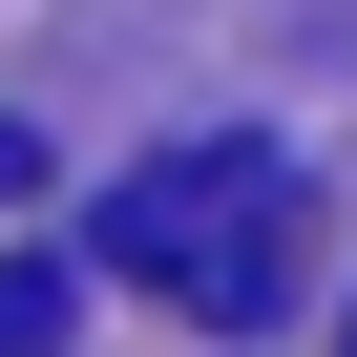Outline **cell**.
Wrapping results in <instances>:
<instances>
[{"mask_svg": "<svg viewBox=\"0 0 357 357\" xmlns=\"http://www.w3.org/2000/svg\"><path fill=\"white\" fill-rule=\"evenodd\" d=\"M84 252L126 273V294H168L190 336H252L273 294H294V252H315V190H294V147H147L126 190L84 211Z\"/></svg>", "mask_w": 357, "mask_h": 357, "instance_id": "6da1fadb", "label": "cell"}, {"mask_svg": "<svg viewBox=\"0 0 357 357\" xmlns=\"http://www.w3.org/2000/svg\"><path fill=\"white\" fill-rule=\"evenodd\" d=\"M63 315H84L63 252H0V357H63Z\"/></svg>", "mask_w": 357, "mask_h": 357, "instance_id": "7a4b0ae2", "label": "cell"}, {"mask_svg": "<svg viewBox=\"0 0 357 357\" xmlns=\"http://www.w3.org/2000/svg\"><path fill=\"white\" fill-rule=\"evenodd\" d=\"M22 190H43V126H22V105H0V211H22Z\"/></svg>", "mask_w": 357, "mask_h": 357, "instance_id": "3957f363", "label": "cell"}, {"mask_svg": "<svg viewBox=\"0 0 357 357\" xmlns=\"http://www.w3.org/2000/svg\"><path fill=\"white\" fill-rule=\"evenodd\" d=\"M336 357H357V315H336Z\"/></svg>", "mask_w": 357, "mask_h": 357, "instance_id": "277c9868", "label": "cell"}]
</instances>
